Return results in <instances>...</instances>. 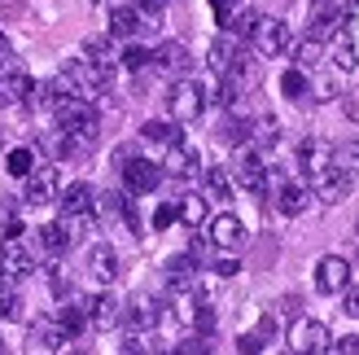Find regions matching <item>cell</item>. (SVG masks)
Masks as SVG:
<instances>
[{"instance_id":"34","label":"cell","mask_w":359,"mask_h":355,"mask_svg":"<svg viewBox=\"0 0 359 355\" xmlns=\"http://www.w3.org/2000/svg\"><path fill=\"white\" fill-rule=\"evenodd\" d=\"M290 48H294V66H302V70H316L320 58H325V48H320L316 35H307V40H298V44H290Z\"/></svg>"},{"instance_id":"54","label":"cell","mask_w":359,"mask_h":355,"mask_svg":"<svg viewBox=\"0 0 359 355\" xmlns=\"http://www.w3.org/2000/svg\"><path fill=\"white\" fill-rule=\"evenodd\" d=\"M0 241H5V237H0Z\"/></svg>"},{"instance_id":"20","label":"cell","mask_w":359,"mask_h":355,"mask_svg":"<svg viewBox=\"0 0 359 355\" xmlns=\"http://www.w3.org/2000/svg\"><path fill=\"white\" fill-rule=\"evenodd\" d=\"M83 307H88V321L101 325V329H110V325L123 321V303H118V298H110V294H93V298H83Z\"/></svg>"},{"instance_id":"18","label":"cell","mask_w":359,"mask_h":355,"mask_svg":"<svg viewBox=\"0 0 359 355\" xmlns=\"http://www.w3.org/2000/svg\"><path fill=\"white\" fill-rule=\"evenodd\" d=\"M329 342H333V338H329V329L320 325V321H298V325L290 329V347H294V351H311V355H316V351H329Z\"/></svg>"},{"instance_id":"30","label":"cell","mask_w":359,"mask_h":355,"mask_svg":"<svg viewBox=\"0 0 359 355\" xmlns=\"http://www.w3.org/2000/svg\"><path fill=\"white\" fill-rule=\"evenodd\" d=\"M280 93L290 97V101H307V97H311V79H307V70H302V66H290V70L280 75Z\"/></svg>"},{"instance_id":"24","label":"cell","mask_w":359,"mask_h":355,"mask_svg":"<svg viewBox=\"0 0 359 355\" xmlns=\"http://www.w3.org/2000/svg\"><path fill=\"white\" fill-rule=\"evenodd\" d=\"M31 342L40 351H57L66 342V329L57 325V316H40V321H31Z\"/></svg>"},{"instance_id":"42","label":"cell","mask_w":359,"mask_h":355,"mask_svg":"<svg viewBox=\"0 0 359 355\" xmlns=\"http://www.w3.org/2000/svg\"><path fill=\"white\" fill-rule=\"evenodd\" d=\"M9 316H18V298H13V290L0 281V321H9Z\"/></svg>"},{"instance_id":"7","label":"cell","mask_w":359,"mask_h":355,"mask_svg":"<svg viewBox=\"0 0 359 355\" xmlns=\"http://www.w3.org/2000/svg\"><path fill=\"white\" fill-rule=\"evenodd\" d=\"M255 48L263 53V58H280V53H290V44H294V35H290V27L280 22V18H259V27H255Z\"/></svg>"},{"instance_id":"39","label":"cell","mask_w":359,"mask_h":355,"mask_svg":"<svg viewBox=\"0 0 359 355\" xmlns=\"http://www.w3.org/2000/svg\"><path fill=\"white\" fill-rule=\"evenodd\" d=\"M118 62L128 66V70H145V66L154 62V53H149V48H140V44H128V48L118 53Z\"/></svg>"},{"instance_id":"25","label":"cell","mask_w":359,"mask_h":355,"mask_svg":"<svg viewBox=\"0 0 359 355\" xmlns=\"http://www.w3.org/2000/svg\"><path fill=\"white\" fill-rule=\"evenodd\" d=\"M140 31V9L136 5H114L110 13V40H132Z\"/></svg>"},{"instance_id":"40","label":"cell","mask_w":359,"mask_h":355,"mask_svg":"<svg viewBox=\"0 0 359 355\" xmlns=\"http://www.w3.org/2000/svg\"><path fill=\"white\" fill-rule=\"evenodd\" d=\"M333 163L355 175L359 171V145H333Z\"/></svg>"},{"instance_id":"2","label":"cell","mask_w":359,"mask_h":355,"mask_svg":"<svg viewBox=\"0 0 359 355\" xmlns=\"http://www.w3.org/2000/svg\"><path fill=\"white\" fill-rule=\"evenodd\" d=\"M114 163L123 171V185H128V193H136V198H145V193H154L158 185H163V163H149V158H132V149H118Z\"/></svg>"},{"instance_id":"49","label":"cell","mask_w":359,"mask_h":355,"mask_svg":"<svg viewBox=\"0 0 359 355\" xmlns=\"http://www.w3.org/2000/svg\"><path fill=\"white\" fill-rule=\"evenodd\" d=\"M237 351H263V338H259V333H241V338H237Z\"/></svg>"},{"instance_id":"28","label":"cell","mask_w":359,"mask_h":355,"mask_svg":"<svg viewBox=\"0 0 359 355\" xmlns=\"http://www.w3.org/2000/svg\"><path fill=\"white\" fill-rule=\"evenodd\" d=\"M329 58H333V66H337V70H346V75H351V70L359 66V53H355V40H351L346 31H337V35H333V48H329Z\"/></svg>"},{"instance_id":"26","label":"cell","mask_w":359,"mask_h":355,"mask_svg":"<svg viewBox=\"0 0 359 355\" xmlns=\"http://www.w3.org/2000/svg\"><path fill=\"white\" fill-rule=\"evenodd\" d=\"M40 246H44V250L48 255H66L70 250V246H75V233H70V224H44L40 228Z\"/></svg>"},{"instance_id":"36","label":"cell","mask_w":359,"mask_h":355,"mask_svg":"<svg viewBox=\"0 0 359 355\" xmlns=\"http://www.w3.org/2000/svg\"><path fill=\"white\" fill-rule=\"evenodd\" d=\"M219 140H224V145H245V140H250V119L228 114V119L219 123Z\"/></svg>"},{"instance_id":"10","label":"cell","mask_w":359,"mask_h":355,"mask_svg":"<svg viewBox=\"0 0 359 355\" xmlns=\"http://www.w3.org/2000/svg\"><path fill=\"white\" fill-rule=\"evenodd\" d=\"M351 286V263L342 255H325L316 263V290L320 294H342Z\"/></svg>"},{"instance_id":"35","label":"cell","mask_w":359,"mask_h":355,"mask_svg":"<svg viewBox=\"0 0 359 355\" xmlns=\"http://www.w3.org/2000/svg\"><path fill=\"white\" fill-rule=\"evenodd\" d=\"M250 140H255V145H276V140H280V123L272 119V114H263V119H255V123H250Z\"/></svg>"},{"instance_id":"4","label":"cell","mask_w":359,"mask_h":355,"mask_svg":"<svg viewBox=\"0 0 359 355\" xmlns=\"http://www.w3.org/2000/svg\"><path fill=\"white\" fill-rule=\"evenodd\" d=\"M206 62H210L215 75H245V66H250V58H245V48H241L237 35H219V40L210 44Z\"/></svg>"},{"instance_id":"38","label":"cell","mask_w":359,"mask_h":355,"mask_svg":"<svg viewBox=\"0 0 359 355\" xmlns=\"http://www.w3.org/2000/svg\"><path fill=\"white\" fill-rule=\"evenodd\" d=\"M175 206H180V220H184L189 228H202L206 224V198H197V193H193V198H180Z\"/></svg>"},{"instance_id":"22","label":"cell","mask_w":359,"mask_h":355,"mask_svg":"<svg viewBox=\"0 0 359 355\" xmlns=\"http://www.w3.org/2000/svg\"><path fill=\"white\" fill-rule=\"evenodd\" d=\"M298 163H302V171L316 180V175L333 163V145H325V140H302V145H298Z\"/></svg>"},{"instance_id":"50","label":"cell","mask_w":359,"mask_h":355,"mask_svg":"<svg viewBox=\"0 0 359 355\" xmlns=\"http://www.w3.org/2000/svg\"><path fill=\"white\" fill-rule=\"evenodd\" d=\"M210 5H215V18H219V22H228V13L237 9V5H232V0H210Z\"/></svg>"},{"instance_id":"13","label":"cell","mask_w":359,"mask_h":355,"mask_svg":"<svg viewBox=\"0 0 359 355\" xmlns=\"http://www.w3.org/2000/svg\"><path fill=\"white\" fill-rule=\"evenodd\" d=\"M351 180H355L351 171H342L337 163H329V167L320 171L311 185H316V198H320V202H342L346 193H351Z\"/></svg>"},{"instance_id":"27","label":"cell","mask_w":359,"mask_h":355,"mask_svg":"<svg viewBox=\"0 0 359 355\" xmlns=\"http://www.w3.org/2000/svg\"><path fill=\"white\" fill-rule=\"evenodd\" d=\"M140 136L154 140V145H175V140H184V132L175 128V119H149L145 128H140Z\"/></svg>"},{"instance_id":"33","label":"cell","mask_w":359,"mask_h":355,"mask_svg":"<svg viewBox=\"0 0 359 355\" xmlns=\"http://www.w3.org/2000/svg\"><path fill=\"white\" fill-rule=\"evenodd\" d=\"M83 58L88 62H97V66H114V44H110V35H93V40H83Z\"/></svg>"},{"instance_id":"16","label":"cell","mask_w":359,"mask_h":355,"mask_svg":"<svg viewBox=\"0 0 359 355\" xmlns=\"http://www.w3.org/2000/svg\"><path fill=\"white\" fill-rule=\"evenodd\" d=\"M158 316H163V307H158L154 298L140 294V298H128V303H123V321H118V325H128V329L140 333V329H154Z\"/></svg>"},{"instance_id":"45","label":"cell","mask_w":359,"mask_h":355,"mask_svg":"<svg viewBox=\"0 0 359 355\" xmlns=\"http://www.w3.org/2000/svg\"><path fill=\"white\" fill-rule=\"evenodd\" d=\"M342 298H346V303H342V307H346V316H359V286H355V281L342 290Z\"/></svg>"},{"instance_id":"14","label":"cell","mask_w":359,"mask_h":355,"mask_svg":"<svg viewBox=\"0 0 359 355\" xmlns=\"http://www.w3.org/2000/svg\"><path fill=\"white\" fill-rule=\"evenodd\" d=\"M83 272H88V281H93V286H110V281L118 276V255H114V246H93V250H88Z\"/></svg>"},{"instance_id":"53","label":"cell","mask_w":359,"mask_h":355,"mask_svg":"<svg viewBox=\"0 0 359 355\" xmlns=\"http://www.w3.org/2000/svg\"><path fill=\"white\" fill-rule=\"evenodd\" d=\"M0 351H5V342H0Z\"/></svg>"},{"instance_id":"17","label":"cell","mask_w":359,"mask_h":355,"mask_svg":"<svg viewBox=\"0 0 359 355\" xmlns=\"http://www.w3.org/2000/svg\"><path fill=\"white\" fill-rule=\"evenodd\" d=\"M167 290L171 294H193L197 290V259L193 255L167 259Z\"/></svg>"},{"instance_id":"15","label":"cell","mask_w":359,"mask_h":355,"mask_svg":"<svg viewBox=\"0 0 359 355\" xmlns=\"http://www.w3.org/2000/svg\"><path fill=\"white\" fill-rule=\"evenodd\" d=\"M272 193H276V210H280V215H302V210L311 206V189L298 185V180H276Z\"/></svg>"},{"instance_id":"44","label":"cell","mask_w":359,"mask_h":355,"mask_svg":"<svg viewBox=\"0 0 359 355\" xmlns=\"http://www.w3.org/2000/svg\"><path fill=\"white\" fill-rule=\"evenodd\" d=\"M311 97H316V101H333V97H337V83H333V79H320V83L311 88Z\"/></svg>"},{"instance_id":"21","label":"cell","mask_w":359,"mask_h":355,"mask_svg":"<svg viewBox=\"0 0 359 355\" xmlns=\"http://www.w3.org/2000/svg\"><path fill=\"white\" fill-rule=\"evenodd\" d=\"M154 66H163L167 75H184V70L193 66V58H189V48L180 44V40H167V44L154 48Z\"/></svg>"},{"instance_id":"32","label":"cell","mask_w":359,"mask_h":355,"mask_svg":"<svg viewBox=\"0 0 359 355\" xmlns=\"http://www.w3.org/2000/svg\"><path fill=\"white\" fill-rule=\"evenodd\" d=\"M224 27H228V35H237V40H250V35H255V27H259V13L241 5V9H232V13H228V22H224Z\"/></svg>"},{"instance_id":"37","label":"cell","mask_w":359,"mask_h":355,"mask_svg":"<svg viewBox=\"0 0 359 355\" xmlns=\"http://www.w3.org/2000/svg\"><path fill=\"white\" fill-rule=\"evenodd\" d=\"M202 185H206L210 198H228V193H232V175H228V167H206Z\"/></svg>"},{"instance_id":"48","label":"cell","mask_w":359,"mask_h":355,"mask_svg":"<svg viewBox=\"0 0 359 355\" xmlns=\"http://www.w3.org/2000/svg\"><path fill=\"white\" fill-rule=\"evenodd\" d=\"M132 5H136L140 13H149V18H158V13L167 9V0H132Z\"/></svg>"},{"instance_id":"11","label":"cell","mask_w":359,"mask_h":355,"mask_svg":"<svg viewBox=\"0 0 359 355\" xmlns=\"http://www.w3.org/2000/svg\"><path fill=\"white\" fill-rule=\"evenodd\" d=\"M31 101V79H27V70L9 62V66H0V105H27Z\"/></svg>"},{"instance_id":"23","label":"cell","mask_w":359,"mask_h":355,"mask_svg":"<svg viewBox=\"0 0 359 355\" xmlns=\"http://www.w3.org/2000/svg\"><path fill=\"white\" fill-rule=\"evenodd\" d=\"M163 171L180 175V180H189V175H197V149H193V145H184V140H175V145H167V163H163Z\"/></svg>"},{"instance_id":"1","label":"cell","mask_w":359,"mask_h":355,"mask_svg":"<svg viewBox=\"0 0 359 355\" xmlns=\"http://www.w3.org/2000/svg\"><path fill=\"white\" fill-rule=\"evenodd\" d=\"M110 75H114V66H97V62H88V58H75V62L62 66L57 83H62V93L93 101L97 93H105V88H110Z\"/></svg>"},{"instance_id":"47","label":"cell","mask_w":359,"mask_h":355,"mask_svg":"<svg viewBox=\"0 0 359 355\" xmlns=\"http://www.w3.org/2000/svg\"><path fill=\"white\" fill-rule=\"evenodd\" d=\"M329 351H337V355H359V338H337V342H329Z\"/></svg>"},{"instance_id":"29","label":"cell","mask_w":359,"mask_h":355,"mask_svg":"<svg viewBox=\"0 0 359 355\" xmlns=\"http://www.w3.org/2000/svg\"><path fill=\"white\" fill-rule=\"evenodd\" d=\"M57 325L66 329V338H79V333H83L88 325H93V321H88V307H83V298H79V303H66V307L57 312Z\"/></svg>"},{"instance_id":"6","label":"cell","mask_w":359,"mask_h":355,"mask_svg":"<svg viewBox=\"0 0 359 355\" xmlns=\"http://www.w3.org/2000/svg\"><path fill=\"white\" fill-rule=\"evenodd\" d=\"M267 180H272L267 163H263L255 149H241V158L232 163V185H241L245 193H267Z\"/></svg>"},{"instance_id":"8","label":"cell","mask_w":359,"mask_h":355,"mask_svg":"<svg viewBox=\"0 0 359 355\" xmlns=\"http://www.w3.org/2000/svg\"><path fill=\"white\" fill-rule=\"evenodd\" d=\"M57 189H62V180H57V167L53 163H35V171L27 175V189H22V202L27 206H48L53 198H57Z\"/></svg>"},{"instance_id":"51","label":"cell","mask_w":359,"mask_h":355,"mask_svg":"<svg viewBox=\"0 0 359 355\" xmlns=\"http://www.w3.org/2000/svg\"><path fill=\"white\" fill-rule=\"evenodd\" d=\"M337 5H342V13H351V9H355V0H337Z\"/></svg>"},{"instance_id":"31","label":"cell","mask_w":359,"mask_h":355,"mask_svg":"<svg viewBox=\"0 0 359 355\" xmlns=\"http://www.w3.org/2000/svg\"><path fill=\"white\" fill-rule=\"evenodd\" d=\"M5 171L13 175V180H27V175L35 171V149H31V145L9 149V154H5Z\"/></svg>"},{"instance_id":"12","label":"cell","mask_w":359,"mask_h":355,"mask_svg":"<svg viewBox=\"0 0 359 355\" xmlns=\"http://www.w3.org/2000/svg\"><path fill=\"white\" fill-rule=\"evenodd\" d=\"M210 246H215V250H241V246H245V224L237 220V215H215L210 220Z\"/></svg>"},{"instance_id":"43","label":"cell","mask_w":359,"mask_h":355,"mask_svg":"<svg viewBox=\"0 0 359 355\" xmlns=\"http://www.w3.org/2000/svg\"><path fill=\"white\" fill-rule=\"evenodd\" d=\"M215 272H219V276H237V272H241V263L232 259V250H224L219 259H215Z\"/></svg>"},{"instance_id":"9","label":"cell","mask_w":359,"mask_h":355,"mask_svg":"<svg viewBox=\"0 0 359 355\" xmlns=\"http://www.w3.org/2000/svg\"><path fill=\"white\" fill-rule=\"evenodd\" d=\"M31 268H35V255L27 250L22 233L0 241V272H5V281H22V276H31Z\"/></svg>"},{"instance_id":"52","label":"cell","mask_w":359,"mask_h":355,"mask_svg":"<svg viewBox=\"0 0 359 355\" xmlns=\"http://www.w3.org/2000/svg\"><path fill=\"white\" fill-rule=\"evenodd\" d=\"M355 237H359V220H355Z\"/></svg>"},{"instance_id":"41","label":"cell","mask_w":359,"mask_h":355,"mask_svg":"<svg viewBox=\"0 0 359 355\" xmlns=\"http://www.w3.org/2000/svg\"><path fill=\"white\" fill-rule=\"evenodd\" d=\"M175 220H180V206H175V202H163V206L154 210V228H158V233H163V228H171Z\"/></svg>"},{"instance_id":"19","label":"cell","mask_w":359,"mask_h":355,"mask_svg":"<svg viewBox=\"0 0 359 355\" xmlns=\"http://www.w3.org/2000/svg\"><path fill=\"white\" fill-rule=\"evenodd\" d=\"M93 206H97V189H93V185H83V180H75V185L62 193V215H66V220L93 215Z\"/></svg>"},{"instance_id":"46","label":"cell","mask_w":359,"mask_h":355,"mask_svg":"<svg viewBox=\"0 0 359 355\" xmlns=\"http://www.w3.org/2000/svg\"><path fill=\"white\" fill-rule=\"evenodd\" d=\"M255 333H259V338H263V347H267V342L276 338V316H263V321H259V329H255Z\"/></svg>"},{"instance_id":"3","label":"cell","mask_w":359,"mask_h":355,"mask_svg":"<svg viewBox=\"0 0 359 355\" xmlns=\"http://www.w3.org/2000/svg\"><path fill=\"white\" fill-rule=\"evenodd\" d=\"M202 110H206V88L197 83V79H184V75H180V79L171 83V93H167V114H171L175 123H193Z\"/></svg>"},{"instance_id":"5","label":"cell","mask_w":359,"mask_h":355,"mask_svg":"<svg viewBox=\"0 0 359 355\" xmlns=\"http://www.w3.org/2000/svg\"><path fill=\"white\" fill-rule=\"evenodd\" d=\"M342 22H346V13H342L337 0H311V9H307V35H316V40L325 44V40H333V35L342 31Z\"/></svg>"}]
</instances>
